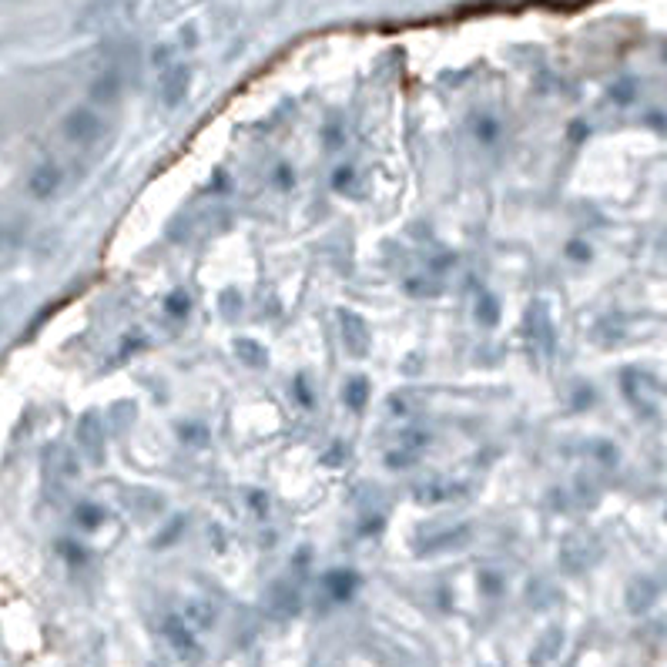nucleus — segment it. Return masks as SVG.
<instances>
[{"mask_svg": "<svg viewBox=\"0 0 667 667\" xmlns=\"http://www.w3.org/2000/svg\"><path fill=\"white\" fill-rule=\"evenodd\" d=\"M188 88H191V71H188L185 64L164 67L162 81H158V101L172 111V108H178V104H185Z\"/></svg>", "mask_w": 667, "mask_h": 667, "instance_id": "nucleus-3", "label": "nucleus"}, {"mask_svg": "<svg viewBox=\"0 0 667 667\" xmlns=\"http://www.w3.org/2000/svg\"><path fill=\"white\" fill-rule=\"evenodd\" d=\"M24 245V225L21 221H0V262L11 259Z\"/></svg>", "mask_w": 667, "mask_h": 667, "instance_id": "nucleus-18", "label": "nucleus"}, {"mask_svg": "<svg viewBox=\"0 0 667 667\" xmlns=\"http://www.w3.org/2000/svg\"><path fill=\"white\" fill-rule=\"evenodd\" d=\"M460 496H463V483H453V480L416 483V490H413V500L423 506H443V504L460 500Z\"/></svg>", "mask_w": 667, "mask_h": 667, "instance_id": "nucleus-9", "label": "nucleus"}, {"mask_svg": "<svg viewBox=\"0 0 667 667\" xmlns=\"http://www.w3.org/2000/svg\"><path fill=\"white\" fill-rule=\"evenodd\" d=\"M61 132H64V138L71 144L91 148V144H98L101 138H104V118H101L94 108L81 104V108L67 111V118L61 121Z\"/></svg>", "mask_w": 667, "mask_h": 667, "instance_id": "nucleus-1", "label": "nucleus"}, {"mask_svg": "<svg viewBox=\"0 0 667 667\" xmlns=\"http://www.w3.org/2000/svg\"><path fill=\"white\" fill-rule=\"evenodd\" d=\"M77 446L91 463L104 460V427L98 413H84L77 419Z\"/></svg>", "mask_w": 667, "mask_h": 667, "instance_id": "nucleus-7", "label": "nucleus"}, {"mask_svg": "<svg viewBox=\"0 0 667 667\" xmlns=\"http://www.w3.org/2000/svg\"><path fill=\"white\" fill-rule=\"evenodd\" d=\"M356 587H359V577L352 574V570H329L326 580H322V591L329 593V601H349L352 593H356Z\"/></svg>", "mask_w": 667, "mask_h": 667, "instance_id": "nucleus-12", "label": "nucleus"}, {"mask_svg": "<svg viewBox=\"0 0 667 667\" xmlns=\"http://www.w3.org/2000/svg\"><path fill=\"white\" fill-rule=\"evenodd\" d=\"M124 500H128V506H132L134 514H142V516H154V514H162L164 510V496H158V493L148 490V486L132 490Z\"/></svg>", "mask_w": 667, "mask_h": 667, "instance_id": "nucleus-14", "label": "nucleus"}, {"mask_svg": "<svg viewBox=\"0 0 667 667\" xmlns=\"http://www.w3.org/2000/svg\"><path fill=\"white\" fill-rule=\"evenodd\" d=\"M181 439H185V443H195V446H205L208 433L201 427H181Z\"/></svg>", "mask_w": 667, "mask_h": 667, "instance_id": "nucleus-26", "label": "nucleus"}, {"mask_svg": "<svg viewBox=\"0 0 667 667\" xmlns=\"http://www.w3.org/2000/svg\"><path fill=\"white\" fill-rule=\"evenodd\" d=\"M181 617H185V623L195 631V634H205V631H211L215 627V621H219V611H215V603L205 601V597H191V601L181 607Z\"/></svg>", "mask_w": 667, "mask_h": 667, "instance_id": "nucleus-11", "label": "nucleus"}, {"mask_svg": "<svg viewBox=\"0 0 667 667\" xmlns=\"http://www.w3.org/2000/svg\"><path fill=\"white\" fill-rule=\"evenodd\" d=\"M342 396H346V406H349V409H356V413L366 409V406H369V383H366V376H352Z\"/></svg>", "mask_w": 667, "mask_h": 667, "instance_id": "nucleus-20", "label": "nucleus"}, {"mask_svg": "<svg viewBox=\"0 0 667 667\" xmlns=\"http://www.w3.org/2000/svg\"><path fill=\"white\" fill-rule=\"evenodd\" d=\"M473 319H476V326L493 329L496 322H500V302H496L490 292H480L476 302H473Z\"/></svg>", "mask_w": 667, "mask_h": 667, "instance_id": "nucleus-17", "label": "nucleus"}, {"mask_svg": "<svg viewBox=\"0 0 667 667\" xmlns=\"http://www.w3.org/2000/svg\"><path fill=\"white\" fill-rule=\"evenodd\" d=\"M118 94H121L118 71H104V74L94 77V84H91V101L94 104H111V101H118Z\"/></svg>", "mask_w": 667, "mask_h": 667, "instance_id": "nucleus-15", "label": "nucleus"}, {"mask_svg": "<svg viewBox=\"0 0 667 667\" xmlns=\"http://www.w3.org/2000/svg\"><path fill=\"white\" fill-rule=\"evenodd\" d=\"M188 309H191V299H188L185 292H175V296L164 299V312H168V316L181 319V316H185V312H188Z\"/></svg>", "mask_w": 667, "mask_h": 667, "instance_id": "nucleus-24", "label": "nucleus"}, {"mask_svg": "<svg viewBox=\"0 0 667 667\" xmlns=\"http://www.w3.org/2000/svg\"><path fill=\"white\" fill-rule=\"evenodd\" d=\"M524 339L526 349L534 352L536 359L547 362L557 349V332H554V322H550V312L544 306H530L524 319Z\"/></svg>", "mask_w": 667, "mask_h": 667, "instance_id": "nucleus-2", "label": "nucleus"}, {"mask_svg": "<svg viewBox=\"0 0 667 667\" xmlns=\"http://www.w3.org/2000/svg\"><path fill=\"white\" fill-rule=\"evenodd\" d=\"M496 134H500V128H496V121H493V118L476 121V138H480L483 144H493V142H496Z\"/></svg>", "mask_w": 667, "mask_h": 667, "instance_id": "nucleus-25", "label": "nucleus"}, {"mask_svg": "<svg viewBox=\"0 0 667 667\" xmlns=\"http://www.w3.org/2000/svg\"><path fill=\"white\" fill-rule=\"evenodd\" d=\"M654 601H657L654 580L637 577L634 584L627 587V611H631V613H647L651 607H654Z\"/></svg>", "mask_w": 667, "mask_h": 667, "instance_id": "nucleus-13", "label": "nucleus"}, {"mask_svg": "<svg viewBox=\"0 0 667 667\" xmlns=\"http://www.w3.org/2000/svg\"><path fill=\"white\" fill-rule=\"evenodd\" d=\"M564 651V631L560 627H547L544 634L536 637L534 651H530V667H547L554 664Z\"/></svg>", "mask_w": 667, "mask_h": 667, "instance_id": "nucleus-10", "label": "nucleus"}, {"mask_svg": "<svg viewBox=\"0 0 667 667\" xmlns=\"http://www.w3.org/2000/svg\"><path fill=\"white\" fill-rule=\"evenodd\" d=\"M439 289H443V285L433 282V275H429V279H409V282H406V292H413V296H419V299L436 296Z\"/></svg>", "mask_w": 667, "mask_h": 667, "instance_id": "nucleus-22", "label": "nucleus"}, {"mask_svg": "<svg viewBox=\"0 0 667 667\" xmlns=\"http://www.w3.org/2000/svg\"><path fill=\"white\" fill-rule=\"evenodd\" d=\"M339 336L349 356H356V359H366V356H369L372 336H369V329H366V322H362L356 312H339Z\"/></svg>", "mask_w": 667, "mask_h": 667, "instance_id": "nucleus-5", "label": "nucleus"}, {"mask_svg": "<svg viewBox=\"0 0 667 667\" xmlns=\"http://www.w3.org/2000/svg\"><path fill=\"white\" fill-rule=\"evenodd\" d=\"M225 316H235V292L225 296Z\"/></svg>", "mask_w": 667, "mask_h": 667, "instance_id": "nucleus-28", "label": "nucleus"}, {"mask_svg": "<svg viewBox=\"0 0 667 667\" xmlns=\"http://www.w3.org/2000/svg\"><path fill=\"white\" fill-rule=\"evenodd\" d=\"M162 634L164 641L172 644V651H175L178 657H195L198 654V634L191 631L185 623V617L181 613H168L162 621Z\"/></svg>", "mask_w": 667, "mask_h": 667, "instance_id": "nucleus-6", "label": "nucleus"}, {"mask_svg": "<svg viewBox=\"0 0 667 667\" xmlns=\"http://www.w3.org/2000/svg\"><path fill=\"white\" fill-rule=\"evenodd\" d=\"M265 607L272 617L279 621H289V617H296L299 607H302V597H299V587L296 584H289V580H275L269 593H265Z\"/></svg>", "mask_w": 667, "mask_h": 667, "instance_id": "nucleus-8", "label": "nucleus"}, {"mask_svg": "<svg viewBox=\"0 0 667 667\" xmlns=\"http://www.w3.org/2000/svg\"><path fill=\"white\" fill-rule=\"evenodd\" d=\"M567 255L570 259H577V262H584V259H591V249H584V241H570Z\"/></svg>", "mask_w": 667, "mask_h": 667, "instance_id": "nucleus-27", "label": "nucleus"}, {"mask_svg": "<svg viewBox=\"0 0 667 667\" xmlns=\"http://www.w3.org/2000/svg\"><path fill=\"white\" fill-rule=\"evenodd\" d=\"M352 185H356V172H352V164H342L339 172L332 175V188H336V191H342V195H349Z\"/></svg>", "mask_w": 667, "mask_h": 667, "instance_id": "nucleus-23", "label": "nucleus"}, {"mask_svg": "<svg viewBox=\"0 0 667 667\" xmlns=\"http://www.w3.org/2000/svg\"><path fill=\"white\" fill-rule=\"evenodd\" d=\"M64 185V168L57 162H41L31 168V175H27V191L31 198L37 201H47V198H54Z\"/></svg>", "mask_w": 667, "mask_h": 667, "instance_id": "nucleus-4", "label": "nucleus"}, {"mask_svg": "<svg viewBox=\"0 0 667 667\" xmlns=\"http://www.w3.org/2000/svg\"><path fill=\"white\" fill-rule=\"evenodd\" d=\"M104 520H108L104 506H98V504H77L74 524L81 526L84 534H94V530H101V526H104Z\"/></svg>", "mask_w": 667, "mask_h": 667, "instance_id": "nucleus-19", "label": "nucleus"}, {"mask_svg": "<svg viewBox=\"0 0 667 667\" xmlns=\"http://www.w3.org/2000/svg\"><path fill=\"white\" fill-rule=\"evenodd\" d=\"M235 352H239V359L245 362V366H252V369H262L265 362H269L265 349L255 339H239L235 342Z\"/></svg>", "mask_w": 667, "mask_h": 667, "instance_id": "nucleus-21", "label": "nucleus"}, {"mask_svg": "<svg viewBox=\"0 0 667 667\" xmlns=\"http://www.w3.org/2000/svg\"><path fill=\"white\" fill-rule=\"evenodd\" d=\"M466 540H470V526H449L446 534H436V540L429 547H423V554H443V550L466 547Z\"/></svg>", "mask_w": 667, "mask_h": 667, "instance_id": "nucleus-16", "label": "nucleus"}]
</instances>
